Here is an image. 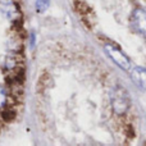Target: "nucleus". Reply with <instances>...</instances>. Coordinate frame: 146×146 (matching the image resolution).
I'll use <instances>...</instances> for the list:
<instances>
[{
    "mask_svg": "<svg viewBox=\"0 0 146 146\" xmlns=\"http://www.w3.org/2000/svg\"><path fill=\"white\" fill-rule=\"evenodd\" d=\"M131 80L137 87L146 90V69L144 67H133L131 69Z\"/></svg>",
    "mask_w": 146,
    "mask_h": 146,
    "instance_id": "39448f33",
    "label": "nucleus"
},
{
    "mask_svg": "<svg viewBox=\"0 0 146 146\" xmlns=\"http://www.w3.org/2000/svg\"><path fill=\"white\" fill-rule=\"evenodd\" d=\"M7 103H8L7 91H5V88L3 87V86H0V110H1L3 108H5Z\"/></svg>",
    "mask_w": 146,
    "mask_h": 146,
    "instance_id": "6e6552de",
    "label": "nucleus"
},
{
    "mask_svg": "<svg viewBox=\"0 0 146 146\" xmlns=\"http://www.w3.org/2000/svg\"><path fill=\"white\" fill-rule=\"evenodd\" d=\"M131 26L137 33L146 37V12L142 8H136L131 14Z\"/></svg>",
    "mask_w": 146,
    "mask_h": 146,
    "instance_id": "7ed1b4c3",
    "label": "nucleus"
},
{
    "mask_svg": "<svg viewBox=\"0 0 146 146\" xmlns=\"http://www.w3.org/2000/svg\"><path fill=\"white\" fill-rule=\"evenodd\" d=\"M49 4L50 0H36V9L38 13H42L49 8Z\"/></svg>",
    "mask_w": 146,
    "mask_h": 146,
    "instance_id": "0eeeda50",
    "label": "nucleus"
},
{
    "mask_svg": "<svg viewBox=\"0 0 146 146\" xmlns=\"http://www.w3.org/2000/svg\"><path fill=\"white\" fill-rule=\"evenodd\" d=\"M110 104L115 114L118 115L126 114L131 105V98L128 91L121 85L114 86L110 91Z\"/></svg>",
    "mask_w": 146,
    "mask_h": 146,
    "instance_id": "f257e3e1",
    "label": "nucleus"
},
{
    "mask_svg": "<svg viewBox=\"0 0 146 146\" xmlns=\"http://www.w3.org/2000/svg\"><path fill=\"white\" fill-rule=\"evenodd\" d=\"M1 118L5 122H12L15 118V111L13 109H1Z\"/></svg>",
    "mask_w": 146,
    "mask_h": 146,
    "instance_id": "423d86ee",
    "label": "nucleus"
},
{
    "mask_svg": "<svg viewBox=\"0 0 146 146\" xmlns=\"http://www.w3.org/2000/svg\"><path fill=\"white\" fill-rule=\"evenodd\" d=\"M105 49V53L108 54V56L123 71H129L131 69V60L128 59V56L123 53L119 48L114 45H110V44H106L104 46Z\"/></svg>",
    "mask_w": 146,
    "mask_h": 146,
    "instance_id": "f03ea898",
    "label": "nucleus"
},
{
    "mask_svg": "<svg viewBox=\"0 0 146 146\" xmlns=\"http://www.w3.org/2000/svg\"><path fill=\"white\" fill-rule=\"evenodd\" d=\"M0 10L12 23H15L21 19V12L14 0H0Z\"/></svg>",
    "mask_w": 146,
    "mask_h": 146,
    "instance_id": "20e7f679",
    "label": "nucleus"
}]
</instances>
